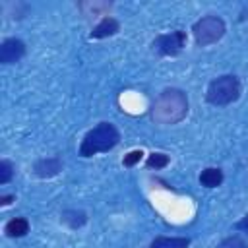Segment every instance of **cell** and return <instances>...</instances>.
Segmentation results:
<instances>
[{
	"label": "cell",
	"mask_w": 248,
	"mask_h": 248,
	"mask_svg": "<svg viewBox=\"0 0 248 248\" xmlns=\"http://www.w3.org/2000/svg\"><path fill=\"white\" fill-rule=\"evenodd\" d=\"M60 221H62L68 229L78 231V229H81V227L87 225L89 215H87L83 209H64V211L60 213Z\"/></svg>",
	"instance_id": "obj_9"
},
{
	"label": "cell",
	"mask_w": 248,
	"mask_h": 248,
	"mask_svg": "<svg viewBox=\"0 0 248 248\" xmlns=\"http://www.w3.org/2000/svg\"><path fill=\"white\" fill-rule=\"evenodd\" d=\"M14 163L10 159H2L0 161V184H8L12 178H14Z\"/></svg>",
	"instance_id": "obj_15"
},
{
	"label": "cell",
	"mask_w": 248,
	"mask_h": 248,
	"mask_svg": "<svg viewBox=\"0 0 248 248\" xmlns=\"http://www.w3.org/2000/svg\"><path fill=\"white\" fill-rule=\"evenodd\" d=\"M4 232L10 238H21L29 232V221L25 217H14L4 225Z\"/></svg>",
	"instance_id": "obj_12"
},
{
	"label": "cell",
	"mask_w": 248,
	"mask_h": 248,
	"mask_svg": "<svg viewBox=\"0 0 248 248\" xmlns=\"http://www.w3.org/2000/svg\"><path fill=\"white\" fill-rule=\"evenodd\" d=\"M215 248H248V242L240 234H231V236L223 238Z\"/></svg>",
	"instance_id": "obj_14"
},
{
	"label": "cell",
	"mask_w": 248,
	"mask_h": 248,
	"mask_svg": "<svg viewBox=\"0 0 248 248\" xmlns=\"http://www.w3.org/2000/svg\"><path fill=\"white\" fill-rule=\"evenodd\" d=\"M118 143H120V132H118V128L112 122L103 120V122L95 124L91 130L85 132V136L79 141L78 155L81 159H89L93 155L107 153V151L114 149Z\"/></svg>",
	"instance_id": "obj_2"
},
{
	"label": "cell",
	"mask_w": 248,
	"mask_h": 248,
	"mask_svg": "<svg viewBox=\"0 0 248 248\" xmlns=\"http://www.w3.org/2000/svg\"><path fill=\"white\" fill-rule=\"evenodd\" d=\"M188 110H190V101H188L186 91L178 87H167L153 101L149 114L153 122L163 124V126H172V124L182 122L188 116Z\"/></svg>",
	"instance_id": "obj_1"
},
{
	"label": "cell",
	"mask_w": 248,
	"mask_h": 248,
	"mask_svg": "<svg viewBox=\"0 0 248 248\" xmlns=\"http://www.w3.org/2000/svg\"><path fill=\"white\" fill-rule=\"evenodd\" d=\"M79 8H81V10H87V8H89L93 16H103V17H105V16H108V14H103V12H105V10H108V8H110V4H107V2L91 4V2H89V4H81ZM91 14H89V16H91Z\"/></svg>",
	"instance_id": "obj_17"
},
{
	"label": "cell",
	"mask_w": 248,
	"mask_h": 248,
	"mask_svg": "<svg viewBox=\"0 0 248 248\" xmlns=\"http://www.w3.org/2000/svg\"><path fill=\"white\" fill-rule=\"evenodd\" d=\"M12 202H16V196H14V194H8V196H0V205H2V207H8Z\"/></svg>",
	"instance_id": "obj_19"
},
{
	"label": "cell",
	"mask_w": 248,
	"mask_h": 248,
	"mask_svg": "<svg viewBox=\"0 0 248 248\" xmlns=\"http://www.w3.org/2000/svg\"><path fill=\"white\" fill-rule=\"evenodd\" d=\"M240 93H242L240 79L234 74H223L207 83L205 101L213 107H229L240 99Z\"/></svg>",
	"instance_id": "obj_3"
},
{
	"label": "cell",
	"mask_w": 248,
	"mask_h": 248,
	"mask_svg": "<svg viewBox=\"0 0 248 248\" xmlns=\"http://www.w3.org/2000/svg\"><path fill=\"white\" fill-rule=\"evenodd\" d=\"M143 151L141 149H132V151H128L126 155H124V159H122V165L126 167V169H130V167H136L141 159H143Z\"/></svg>",
	"instance_id": "obj_16"
},
{
	"label": "cell",
	"mask_w": 248,
	"mask_h": 248,
	"mask_svg": "<svg viewBox=\"0 0 248 248\" xmlns=\"http://www.w3.org/2000/svg\"><path fill=\"white\" fill-rule=\"evenodd\" d=\"M188 236H155L145 248H190Z\"/></svg>",
	"instance_id": "obj_10"
},
{
	"label": "cell",
	"mask_w": 248,
	"mask_h": 248,
	"mask_svg": "<svg viewBox=\"0 0 248 248\" xmlns=\"http://www.w3.org/2000/svg\"><path fill=\"white\" fill-rule=\"evenodd\" d=\"M188 43V35L182 29H174L169 33H161L153 39L151 48L159 56H178Z\"/></svg>",
	"instance_id": "obj_5"
},
{
	"label": "cell",
	"mask_w": 248,
	"mask_h": 248,
	"mask_svg": "<svg viewBox=\"0 0 248 248\" xmlns=\"http://www.w3.org/2000/svg\"><path fill=\"white\" fill-rule=\"evenodd\" d=\"M234 231H240V232L248 234V213H246L240 221H236V223H234Z\"/></svg>",
	"instance_id": "obj_18"
},
{
	"label": "cell",
	"mask_w": 248,
	"mask_h": 248,
	"mask_svg": "<svg viewBox=\"0 0 248 248\" xmlns=\"http://www.w3.org/2000/svg\"><path fill=\"white\" fill-rule=\"evenodd\" d=\"M25 52H27V46L21 39L8 37L0 43V64H4V66L16 64L25 56Z\"/></svg>",
	"instance_id": "obj_6"
},
{
	"label": "cell",
	"mask_w": 248,
	"mask_h": 248,
	"mask_svg": "<svg viewBox=\"0 0 248 248\" xmlns=\"http://www.w3.org/2000/svg\"><path fill=\"white\" fill-rule=\"evenodd\" d=\"M62 169H64L62 159H60L58 155H50V157H41V159H37V161L33 163V167H31V172H33L37 178L46 180V178L58 176V174L62 172Z\"/></svg>",
	"instance_id": "obj_7"
},
{
	"label": "cell",
	"mask_w": 248,
	"mask_h": 248,
	"mask_svg": "<svg viewBox=\"0 0 248 248\" xmlns=\"http://www.w3.org/2000/svg\"><path fill=\"white\" fill-rule=\"evenodd\" d=\"M118 31H120V21L112 16H105L93 25V29L89 33V39H107V37L116 35Z\"/></svg>",
	"instance_id": "obj_8"
},
{
	"label": "cell",
	"mask_w": 248,
	"mask_h": 248,
	"mask_svg": "<svg viewBox=\"0 0 248 248\" xmlns=\"http://www.w3.org/2000/svg\"><path fill=\"white\" fill-rule=\"evenodd\" d=\"M169 163H170V157L167 153H163V151H153L145 159V167L151 169V170H161V169L169 167Z\"/></svg>",
	"instance_id": "obj_13"
},
{
	"label": "cell",
	"mask_w": 248,
	"mask_h": 248,
	"mask_svg": "<svg viewBox=\"0 0 248 248\" xmlns=\"http://www.w3.org/2000/svg\"><path fill=\"white\" fill-rule=\"evenodd\" d=\"M192 35H194V43L196 46H209L219 43L225 33H227V23L221 16H203L200 19H196L192 23Z\"/></svg>",
	"instance_id": "obj_4"
},
{
	"label": "cell",
	"mask_w": 248,
	"mask_h": 248,
	"mask_svg": "<svg viewBox=\"0 0 248 248\" xmlns=\"http://www.w3.org/2000/svg\"><path fill=\"white\" fill-rule=\"evenodd\" d=\"M200 184L203 186V188H219L221 184H223V180H225V174H223V170L219 169V167H205L202 172H200Z\"/></svg>",
	"instance_id": "obj_11"
}]
</instances>
